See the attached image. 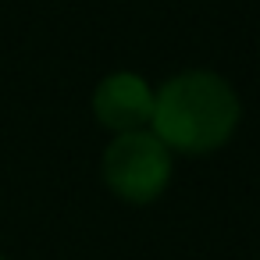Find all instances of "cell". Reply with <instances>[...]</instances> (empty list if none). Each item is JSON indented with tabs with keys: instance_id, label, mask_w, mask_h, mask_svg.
<instances>
[{
	"instance_id": "277c9868",
	"label": "cell",
	"mask_w": 260,
	"mask_h": 260,
	"mask_svg": "<svg viewBox=\"0 0 260 260\" xmlns=\"http://www.w3.org/2000/svg\"><path fill=\"white\" fill-rule=\"evenodd\" d=\"M0 260H8V256H0Z\"/></svg>"
},
{
	"instance_id": "3957f363",
	"label": "cell",
	"mask_w": 260,
	"mask_h": 260,
	"mask_svg": "<svg viewBox=\"0 0 260 260\" xmlns=\"http://www.w3.org/2000/svg\"><path fill=\"white\" fill-rule=\"evenodd\" d=\"M150 114H153V86L139 72H111L96 82L93 118L107 132L121 136L150 128Z\"/></svg>"
},
{
	"instance_id": "6da1fadb",
	"label": "cell",
	"mask_w": 260,
	"mask_h": 260,
	"mask_svg": "<svg viewBox=\"0 0 260 260\" xmlns=\"http://www.w3.org/2000/svg\"><path fill=\"white\" fill-rule=\"evenodd\" d=\"M242 121V100L232 82L207 68H189L153 89L150 132L182 157L221 150Z\"/></svg>"
},
{
	"instance_id": "7a4b0ae2",
	"label": "cell",
	"mask_w": 260,
	"mask_h": 260,
	"mask_svg": "<svg viewBox=\"0 0 260 260\" xmlns=\"http://www.w3.org/2000/svg\"><path fill=\"white\" fill-rule=\"evenodd\" d=\"M100 175L121 203L146 207L160 200L171 185V150L150 128L121 132L107 143L100 157Z\"/></svg>"
}]
</instances>
